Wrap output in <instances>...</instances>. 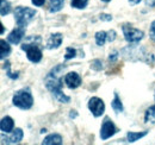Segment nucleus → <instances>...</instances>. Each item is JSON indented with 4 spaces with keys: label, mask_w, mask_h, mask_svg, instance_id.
<instances>
[{
    "label": "nucleus",
    "mask_w": 155,
    "mask_h": 145,
    "mask_svg": "<svg viewBox=\"0 0 155 145\" xmlns=\"http://www.w3.org/2000/svg\"><path fill=\"white\" fill-rule=\"evenodd\" d=\"M66 66L63 64H58L55 68H53L50 72L45 76V87L50 92L54 98L61 104H68L71 102V98L68 95H66L62 91V86H63V80L60 77V74L64 70Z\"/></svg>",
    "instance_id": "obj_1"
},
{
    "label": "nucleus",
    "mask_w": 155,
    "mask_h": 145,
    "mask_svg": "<svg viewBox=\"0 0 155 145\" xmlns=\"http://www.w3.org/2000/svg\"><path fill=\"white\" fill-rule=\"evenodd\" d=\"M12 104L21 111H28L34 106V96L29 88L17 91L12 96Z\"/></svg>",
    "instance_id": "obj_2"
},
{
    "label": "nucleus",
    "mask_w": 155,
    "mask_h": 145,
    "mask_svg": "<svg viewBox=\"0 0 155 145\" xmlns=\"http://www.w3.org/2000/svg\"><path fill=\"white\" fill-rule=\"evenodd\" d=\"M37 14L36 10L31 8V7H24V6H18L16 7L15 10V20H16V24L18 26H28V24L30 21H32L35 16Z\"/></svg>",
    "instance_id": "obj_3"
},
{
    "label": "nucleus",
    "mask_w": 155,
    "mask_h": 145,
    "mask_svg": "<svg viewBox=\"0 0 155 145\" xmlns=\"http://www.w3.org/2000/svg\"><path fill=\"white\" fill-rule=\"evenodd\" d=\"M21 50L25 51L26 58L31 62V63H39L42 61V50L39 49L38 43H34V42H24L21 44Z\"/></svg>",
    "instance_id": "obj_4"
},
{
    "label": "nucleus",
    "mask_w": 155,
    "mask_h": 145,
    "mask_svg": "<svg viewBox=\"0 0 155 145\" xmlns=\"http://www.w3.org/2000/svg\"><path fill=\"white\" fill-rule=\"evenodd\" d=\"M122 31H123V36H124V39L130 43V44H137L140 43L143 37H144V34L142 30L140 29H136L133 25H129V24H124L122 26Z\"/></svg>",
    "instance_id": "obj_5"
},
{
    "label": "nucleus",
    "mask_w": 155,
    "mask_h": 145,
    "mask_svg": "<svg viewBox=\"0 0 155 145\" xmlns=\"http://www.w3.org/2000/svg\"><path fill=\"white\" fill-rule=\"evenodd\" d=\"M118 132V128L115 125V123L111 120V118L109 117H105L103 123H101V126H100V139L101 140H107L110 138H112L115 134Z\"/></svg>",
    "instance_id": "obj_6"
},
{
    "label": "nucleus",
    "mask_w": 155,
    "mask_h": 145,
    "mask_svg": "<svg viewBox=\"0 0 155 145\" xmlns=\"http://www.w3.org/2000/svg\"><path fill=\"white\" fill-rule=\"evenodd\" d=\"M87 108L93 117L99 118L105 113V102L98 96H92L87 102Z\"/></svg>",
    "instance_id": "obj_7"
},
{
    "label": "nucleus",
    "mask_w": 155,
    "mask_h": 145,
    "mask_svg": "<svg viewBox=\"0 0 155 145\" xmlns=\"http://www.w3.org/2000/svg\"><path fill=\"white\" fill-rule=\"evenodd\" d=\"M63 82H64V85L69 89H77V88H79L81 86L82 79H81V76L77 72H69L64 75Z\"/></svg>",
    "instance_id": "obj_8"
},
{
    "label": "nucleus",
    "mask_w": 155,
    "mask_h": 145,
    "mask_svg": "<svg viewBox=\"0 0 155 145\" xmlns=\"http://www.w3.org/2000/svg\"><path fill=\"white\" fill-rule=\"evenodd\" d=\"M23 138H24V132L19 127L15 128L11 132V134L7 136V137L1 136V139L4 140L2 143H6V144H18V143H20L23 140Z\"/></svg>",
    "instance_id": "obj_9"
},
{
    "label": "nucleus",
    "mask_w": 155,
    "mask_h": 145,
    "mask_svg": "<svg viewBox=\"0 0 155 145\" xmlns=\"http://www.w3.org/2000/svg\"><path fill=\"white\" fill-rule=\"evenodd\" d=\"M24 36H25V27L18 26V27L13 29V30L8 34L7 40H8L11 44L17 45V44H19L20 42H21V39L24 38Z\"/></svg>",
    "instance_id": "obj_10"
},
{
    "label": "nucleus",
    "mask_w": 155,
    "mask_h": 145,
    "mask_svg": "<svg viewBox=\"0 0 155 145\" xmlns=\"http://www.w3.org/2000/svg\"><path fill=\"white\" fill-rule=\"evenodd\" d=\"M0 130L2 133H11L15 130V120L10 115L4 117L0 121Z\"/></svg>",
    "instance_id": "obj_11"
},
{
    "label": "nucleus",
    "mask_w": 155,
    "mask_h": 145,
    "mask_svg": "<svg viewBox=\"0 0 155 145\" xmlns=\"http://www.w3.org/2000/svg\"><path fill=\"white\" fill-rule=\"evenodd\" d=\"M62 40H63V36L61 34H53V35H50L48 42H47V48L49 50L58 49V48L61 47Z\"/></svg>",
    "instance_id": "obj_12"
},
{
    "label": "nucleus",
    "mask_w": 155,
    "mask_h": 145,
    "mask_svg": "<svg viewBox=\"0 0 155 145\" xmlns=\"http://www.w3.org/2000/svg\"><path fill=\"white\" fill-rule=\"evenodd\" d=\"M62 143H63V138L58 133H50L42 140L43 145H61Z\"/></svg>",
    "instance_id": "obj_13"
},
{
    "label": "nucleus",
    "mask_w": 155,
    "mask_h": 145,
    "mask_svg": "<svg viewBox=\"0 0 155 145\" xmlns=\"http://www.w3.org/2000/svg\"><path fill=\"white\" fill-rule=\"evenodd\" d=\"M11 43L8 40H5V39H1L0 40V58L1 60H5L6 57H8L12 49H11Z\"/></svg>",
    "instance_id": "obj_14"
},
{
    "label": "nucleus",
    "mask_w": 155,
    "mask_h": 145,
    "mask_svg": "<svg viewBox=\"0 0 155 145\" xmlns=\"http://www.w3.org/2000/svg\"><path fill=\"white\" fill-rule=\"evenodd\" d=\"M147 134H148V131H140V132L130 131L127 133V140H128V143H135L137 140H140L141 138L146 137Z\"/></svg>",
    "instance_id": "obj_15"
},
{
    "label": "nucleus",
    "mask_w": 155,
    "mask_h": 145,
    "mask_svg": "<svg viewBox=\"0 0 155 145\" xmlns=\"http://www.w3.org/2000/svg\"><path fill=\"white\" fill-rule=\"evenodd\" d=\"M111 107H112L114 112H115L116 114L123 113V111H124L123 104H122V100H120L118 93H115V94H114V99H112V101H111Z\"/></svg>",
    "instance_id": "obj_16"
},
{
    "label": "nucleus",
    "mask_w": 155,
    "mask_h": 145,
    "mask_svg": "<svg viewBox=\"0 0 155 145\" xmlns=\"http://www.w3.org/2000/svg\"><path fill=\"white\" fill-rule=\"evenodd\" d=\"M64 7V0H49V12L58 13Z\"/></svg>",
    "instance_id": "obj_17"
},
{
    "label": "nucleus",
    "mask_w": 155,
    "mask_h": 145,
    "mask_svg": "<svg viewBox=\"0 0 155 145\" xmlns=\"http://www.w3.org/2000/svg\"><path fill=\"white\" fill-rule=\"evenodd\" d=\"M144 123L146 124H154L155 123V105L149 106L144 113Z\"/></svg>",
    "instance_id": "obj_18"
},
{
    "label": "nucleus",
    "mask_w": 155,
    "mask_h": 145,
    "mask_svg": "<svg viewBox=\"0 0 155 145\" xmlns=\"http://www.w3.org/2000/svg\"><path fill=\"white\" fill-rule=\"evenodd\" d=\"M94 40L98 47H103L107 42V32L106 31H98L94 35Z\"/></svg>",
    "instance_id": "obj_19"
},
{
    "label": "nucleus",
    "mask_w": 155,
    "mask_h": 145,
    "mask_svg": "<svg viewBox=\"0 0 155 145\" xmlns=\"http://www.w3.org/2000/svg\"><path fill=\"white\" fill-rule=\"evenodd\" d=\"M0 2H1V7H0V14H1V17L7 16L11 12V10H12L10 1L8 0H0Z\"/></svg>",
    "instance_id": "obj_20"
},
{
    "label": "nucleus",
    "mask_w": 155,
    "mask_h": 145,
    "mask_svg": "<svg viewBox=\"0 0 155 145\" xmlns=\"http://www.w3.org/2000/svg\"><path fill=\"white\" fill-rule=\"evenodd\" d=\"M88 5V0H71V6L75 10H84Z\"/></svg>",
    "instance_id": "obj_21"
},
{
    "label": "nucleus",
    "mask_w": 155,
    "mask_h": 145,
    "mask_svg": "<svg viewBox=\"0 0 155 145\" xmlns=\"http://www.w3.org/2000/svg\"><path fill=\"white\" fill-rule=\"evenodd\" d=\"M4 68H5V70H6V75L10 77V79H12V80H17L18 77H19V72H11V64H10V62L7 61V62H5V66H4Z\"/></svg>",
    "instance_id": "obj_22"
},
{
    "label": "nucleus",
    "mask_w": 155,
    "mask_h": 145,
    "mask_svg": "<svg viewBox=\"0 0 155 145\" xmlns=\"http://www.w3.org/2000/svg\"><path fill=\"white\" fill-rule=\"evenodd\" d=\"M77 57V49L72 48V47H68L66 48V55H64V60L66 61H69V60H73Z\"/></svg>",
    "instance_id": "obj_23"
},
{
    "label": "nucleus",
    "mask_w": 155,
    "mask_h": 145,
    "mask_svg": "<svg viewBox=\"0 0 155 145\" xmlns=\"http://www.w3.org/2000/svg\"><path fill=\"white\" fill-rule=\"evenodd\" d=\"M103 61L101 60H93L92 62H91V68L93 69V70H97V72H99V70H101L103 69Z\"/></svg>",
    "instance_id": "obj_24"
},
{
    "label": "nucleus",
    "mask_w": 155,
    "mask_h": 145,
    "mask_svg": "<svg viewBox=\"0 0 155 145\" xmlns=\"http://www.w3.org/2000/svg\"><path fill=\"white\" fill-rule=\"evenodd\" d=\"M116 37H117V34L115 30H110V31H107V42H109V43L115 42Z\"/></svg>",
    "instance_id": "obj_25"
},
{
    "label": "nucleus",
    "mask_w": 155,
    "mask_h": 145,
    "mask_svg": "<svg viewBox=\"0 0 155 145\" xmlns=\"http://www.w3.org/2000/svg\"><path fill=\"white\" fill-rule=\"evenodd\" d=\"M149 37H150V39L155 42V20L154 21H152V24H150V27H149Z\"/></svg>",
    "instance_id": "obj_26"
},
{
    "label": "nucleus",
    "mask_w": 155,
    "mask_h": 145,
    "mask_svg": "<svg viewBox=\"0 0 155 145\" xmlns=\"http://www.w3.org/2000/svg\"><path fill=\"white\" fill-rule=\"evenodd\" d=\"M119 53L117 51V50H114L112 53H110V55H109V61L110 62H116L117 60H118V57H119Z\"/></svg>",
    "instance_id": "obj_27"
},
{
    "label": "nucleus",
    "mask_w": 155,
    "mask_h": 145,
    "mask_svg": "<svg viewBox=\"0 0 155 145\" xmlns=\"http://www.w3.org/2000/svg\"><path fill=\"white\" fill-rule=\"evenodd\" d=\"M99 19L103 21H111L112 20V16L111 14H106V13H101L99 16Z\"/></svg>",
    "instance_id": "obj_28"
},
{
    "label": "nucleus",
    "mask_w": 155,
    "mask_h": 145,
    "mask_svg": "<svg viewBox=\"0 0 155 145\" xmlns=\"http://www.w3.org/2000/svg\"><path fill=\"white\" fill-rule=\"evenodd\" d=\"M45 1H47V0H31L32 5L36 6V7H42V6L45 4Z\"/></svg>",
    "instance_id": "obj_29"
},
{
    "label": "nucleus",
    "mask_w": 155,
    "mask_h": 145,
    "mask_svg": "<svg viewBox=\"0 0 155 145\" xmlns=\"http://www.w3.org/2000/svg\"><path fill=\"white\" fill-rule=\"evenodd\" d=\"M144 2H146V6L155 7V0H144Z\"/></svg>",
    "instance_id": "obj_30"
},
{
    "label": "nucleus",
    "mask_w": 155,
    "mask_h": 145,
    "mask_svg": "<svg viewBox=\"0 0 155 145\" xmlns=\"http://www.w3.org/2000/svg\"><path fill=\"white\" fill-rule=\"evenodd\" d=\"M142 0H128V2L131 5V6H135V5H137V4H140Z\"/></svg>",
    "instance_id": "obj_31"
},
{
    "label": "nucleus",
    "mask_w": 155,
    "mask_h": 145,
    "mask_svg": "<svg viewBox=\"0 0 155 145\" xmlns=\"http://www.w3.org/2000/svg\"><path fill=\"white\" fill-rule=\"evenodd\" d=\"M77 115H78L77 111H72V113H71V114H69V117H71V118H75V117H77Z\"/></svg>",
    "instance_id": "obj_32"
},
{
    "label": "nucleus",
    "mask_w": 155,
    "mask_h": 145,
    "mask_svg": "<svg viewBox=\"0 0 155 145\" xmlns=\"http://www.w3.org/2000/svg\"><path fill=\"white\" fill-rule=\"evenodd\" d=\"M0 26H1V35L5 32V27H4V24H0Z\"/></svg>",
    "instance_id": "obj_33"
},
{
    "label": "nucleus",
    "mask_w": 155,
    "mask_h": 145,
    "mask_svg": "<svg viewBox=\"0 0 155 145\" xmlns=\"http://www.w3.org/2000/svg\"><path fill=\"white\" fill-rule=\"evenodd\" d=\"M101 1H103V2H110L111 0H101Z\"/></svg>",
    "instance_id": "obj_34"
},
{
    "label": "nucleus",
    "mask_w": 155,
    "mask_h": 145,
    "mask_svg": "<svg viewBox=\"0 0 155 145\" xmlns=\"http://www.w3.org/2000/svg\"><path fill=\"white\" fill-rule=\"evenodd\" d=\"M154 99H155V91H154Z\"/></svg>",
    "instance_id": "obj_35"
}]
</instances>
